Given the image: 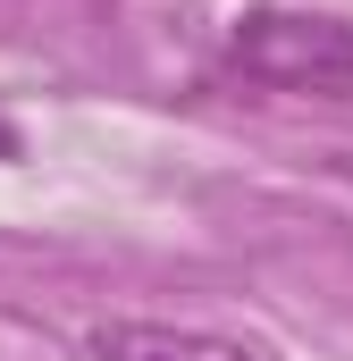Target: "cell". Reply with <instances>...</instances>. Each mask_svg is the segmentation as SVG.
<instances>
[{
	"label": "cell",
	"instance_id": "obj_1",
	"mask_svg": "<svg viewBox=\"0 0 353 361\" xmlns=\"http://www.w3.org/2000/svg\"><path fill=\"white\" fill-rule=\"evenodd\" d=\"M227 68L269 92H311L345 101L353 92V25L320 8H244L227 34Z\"/></svg>",
	"mask_w": 353,
	"mask_h": 361
},
{
	"label": "cell",
	"instance_id": "obj_2",
	"mask_svg": "<svg viewBox=\"0 0 353 361\" xmlns=\"http://www.w3.org/2000/svg\"><path fill=\"white\" fill-rule=\"evenodd\" d=\"M92 361H269L236 336H210V328H169V319H109L92 328Z\"/></svg>",
	"mask_w": 353,
	"mask_h": 361
},
{
	"label": "cell",
	"instance_id": "obj_3",
	"mask_svg": "<svg viewBox=\"0 0 353 361\" xmlns=\"http://www.w3.org/2000/svg\"><path fill=\"white\" fill-rule=\"evenodd\" d=\"M8 152H17V135H8V126H0V160H8Z\"/></svg>",
	"mask_w": 353,
	"mask_h": 361
}]
</instances>
